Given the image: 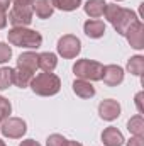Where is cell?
Returning <instances> with one entry per match:
<instances>
[{
	"label": "cell",
	"instance_id": "4",
	"mask_svg": "<svg viewBox=\"0 0 144 146\" xmlns=\"http://www.w3.org/2000/svg\"><path fill=\"white\" fill-rule=\"evenodd\" d=\"M102 70H104V65L93 60H78L73 66L75 75L80 80H87V82L102 80Z\"/></svg>",
	"mask_w": 144,
	"mask_h": 146
},
{
	"label": "cell",
	"instance_id": "23",
	"mask_svg": "<svg viewBox=\"0 0 144 146\" xmlns=\"http://www.w3.org/2000/svg\"><path fill=\"white\" fill-rule=\"evenodd\" d=\"M12 112V106L5 97H0V122H3Z\"/></svg>",
	"mask_w": 144,
	"mask_h": 146
},
{
	"label": "cell",
	"instance_id": "30",
	"mask_svg": "<svg viewBox=\"0 0 144 146\" xmlns=\"http://www.w3.org/2000/svg\"><path fill=\"white\" fill-rule=\"evenodd\" d=\"M7 26V15L3 12H0V29H3Z\"/></svg>",
	"mask_w": 144,
	"mask_h": 146
},
{
	"label": "cell",
	"instance_id": "7",
	"mask_svg": "<svg viewBox=\"0 0 144 146\" xmlns=\"http://www.w3.org/2000/svg\"><path fill=\"white\" fill-rule=\"evenodd\" d=\"M10 24L14 27H26L32 22V9H26V7H12L9 12Z\"/></svg>",
	"mask_w": 144,
	"mask_h": 146
},
{
	"label": "cell",
	"instance_id": "1",
	"mask_svg": "<svg viewBox=\"0 0 144 146\" xmlns=\"http://www.w3.org/2000/svg\"><path fill=\"white\" fill-rule=\"evenodd\" d=\"M104 15H105V19H107L108 22L115 27V31H117L119 34H122V36L126 34V31H127L136 21H139L137 15H136L131 9H122V7H119V5H115V3H107V5H105Z\"/></svg>",
	"mask_w": 144,
	"mask_h": 146
},
{
	"label": "cell",
	"instance_id": "20",
	"mask_svg": "<svg viewBox=\"0 0 144 146\" xmlns=\"http://www.w3.org/2000/svg\"><path fill=\"white\" fill-rule=\"evenodd\" d=\"M14 83V70L5 66L0 68V90H7Z\"/></svg>",
	"mask_w": 144,
	"mask_h": 146
},
{
	"label": "cell",
	"instance_id": "8",
	"mask_svg": "<svg viewBox=\"0 0 144 146\" xmlns=\"http://www.w3.org/2000/svg\"><path fill=\"white\" fill-rule=\"evenodd\" d=\"M124 36L127 37L129 44L134 48V49H143L144 48V26L141 21H136L127 31Z\"/></svg>",
	"mask_w": 144,
	"mask_h": 146
},
{
	"label": "cell",
	"instance_id": "19",
	"mask_svg": "<svg viewBox=\"0 0 144 146\" xmlns=\"http://www.w3.org/2000/svg\"><path fill=\"white\" fill-rule=\"evenodd\" d=\"M32 76H34L32 73L24 72V70L17 68V70H14V83H15L17 87H20V88H26V87H29Z\"/></svg>",
	"mask_w": 144,
	"mask_h": 146
},
{
	"label": "cell",
	"instance_id": "5",
	"mask_svg": "<svg viewBox=\"0 0 144 146\" xmlns=\"http://www.w3.org/2000/svg\"><path fill=\"white\" fill-rule=\"evenodd\" d=\"M80 51H81V42L73 34H66L58 41V53L63 58H68V60L76 58L80 54Z\"/></svg>",
	"mask_w": 144,
	"mask_h": 146
},
{
	"label": "cell",
	"instance_id": "28",
	"mask_svg": "<svg viewBox=\"0 0 144 146\" xmlns=\"http://www.w3.org/2000/svg\"><path fill=\"white\" fill-rule=\"evenodd\" d=\"M12 3V0H0V12L5 14V10L9 9V5Z\"/></svg>",
	"mask_w": 144,
	"mask_h": 146
},
{
	"label": "cell",
	"instance_id": "16",
	"mask_svg": "<svg viewBox=\"0 0 144 146\" xmlns=\"http://www.w3.org/2000/svg\"><path fill=\"white\" fill-rule=\"evenodd\" d=\"M105 0H88L85 3V12L87 15H90L92 19H98L104 15V10H105Z\"/></svg>",
	"mask_w": 144,
	"mask_h": 146
},
{
	"label": "cell",
	"instance_id": "31",
	"mask_svg": "<svg viewBox=\"0 0 144 146\" xmlns=\"http://www.w3.org/2000/svg\"><path fill=\"white\" fill-rule=\"evenodd\" d=\"M141 97H143V94H137V97H136V100H137V107H139V112H143V107H141Z\"/></svg>",
	"mask_w": 144,
	"mask_h": 146
},
{
	"label": "cell",
	"instance_id": "24",
	"mask_svg": "<svg viewBox=\"0 0 144 146\" xmlns=\"http://www.w3.org/2000/svg\"><path fill=\"white\" fill-rule=\"evenodd\" d=\"M48 146H68V139L63 138L61 134H51L46 141Z\"/></svg>",
	"mask_w": 144,
	"mask_h": 146
},
{
	"label": "cell",
	"instance_id": "12",
	"mask_svg": "<svg viewBox=\"0 0 144 146\" xmlns=\"http://www.w3.org/2000/svg\"><path fill=\"white\" fill-rule=\"evenodd\" d=\"M83 29H85L87 36L93 37V39H98V37H102L105 34V24H104V21H98V19L87 21L85 26H83Z\"/></svg>",
	"mask_w": 144,
	"mask_h": 146
},
{
	"label": "cell",
	"instance_id": "11",
	"mask_svg": "<svg viewBox=\"0 0 144 146\" xmlns=\"http://www.w3.org/2000/svg\"><path fill=\"white\" fill-rule=\"evenodd\" d=\"M37 58H39V54L32 53V51L22 53V54L19 56V60H17V68H20V70H24V72H29V73L34 75L36 70L39 68V65H37Z\"/></svg>",
	"mask_w": 144,
	"mask_h": 146
},
{
	"label": "cell",
	"instance_id": "3",
	"mask_svg": "<svg viewBox=\"0 0 144 146\" xmlns=\"http://www.w3.org/2000/svg\"><path fill=\"white\" fill-rule=\"evenodd\" d=\"M9 42L14 44V46H20V48L37 49L42 44V36L37 31H32V29L14 27L12 31H9Z\"/></svg>",
	"mask_w": 144,
	"mask_h": 146
},
{
	"label": "cell",
	"instance_id": "25",
	"mask_svg": "<svg viewBox=\"0 0 144 146\" xmlns=\"http://www.w3.org/2000/svg\"><path fill=\"white\" fill-rule=\"evenodd\" d=\"M10 56H12V49H10V46L5 44V42H0V63L9 61Z\"/></svg>",
	"mask_w": 144,
	"mask_h": 146
},
{
	"label": "cell",
	"instance_id": "14",
	"mask_svg": "<svg viewBox=\"0 0 144 146\" xmlns=\"http://www.w3.org/2000/svg\"><path fill=\"white\" fill-rule=\"evenodd\" d=\"M73 92H75L78 97H81V99H92V97L95 95V87H93L90 82L78 78V80L73 82Z\"/></svg>",
	"mask_w": 144,
	"mask_h": 146
},
{
	"label": "cell",
	"instance_id": "6",
	"mask_svg": "<svg viewBox=\"0 0 144 146\" xmlns=\"http://www.w3.org/2000/svg\"><path fill=\"white\" fill-rule=\"evenodd\" d=\"M2 134L5 138H10V139H19L26 134L27 127H26V122L19 117H7L3 122H2V127H0Z\"/></svg>",
	"mask_w": 144,
	"mask_h": 146
},
{
	"label": "cell",
	"instance_id": "15",
	"mask_svg": "<svg viewBox=\"0 0 144 146\" xmlns=\"http://www.w3.org/2000/svg\"><path fill=\"white\" fill-rule=\"evenodd\" d=\"M32 10L36 12V15L39 17V19H48V17L53 15L54 7H53L51 0H34Z\"/></svg>",
	"mask_w": 144,
	"mask_h": 146
},
{
	"label": "cell",
	"instance_id": "13",
	"mask_svg": "<svg viewBox=\"0 0 144 146\" xmlns=\"http://www.w3.org/2000/svg\"><path fill=\"white\" fill-rule=\"evenodd\" d=\"M102 141L105 146H122L124 145V136L117 127H107L102 133Z\"/></svg>",
	"mask_w": 144,
	"mask_h": 146
},
{
	"label": "cell",
	"instance_id": "18",
	"mask_svg": "<svg viewBox=\"0 0 144 146\" xmlns=\"http://www.w3.org/2000/svg\"><path fill=\"white\" fill-rule=\"evenodd\" d=\"M127 129H129L134 136H143V134H144L143 115H141V114H137V115L131 117V119H129V122H127Z\"/></svg>",
	"mask_w": 144,
	"mask_h": 146
},
{
	"label": "cell",
	"instance_id": "32",
	"mask_svg": "<svg viewBox=\"0 0 144 146\" xmlns=\"http://www.w3.org/2000/svg\"><path fill=\"white\" fill-rule=\"evenodd\" d=\"M68 146H83V145H80V143H76V141H68Z\"/></svg>",
	"mask_w": 144,
	"mask_h": 146
},
{
	"label": "cell",
	"instance_id": "29",
	"mask_svg": "<svg viewBox=\"0 0 144 146\" xmlns=\"http://www.w3.org/2000/svg\"><path fill=\"white\" fill-rule=\"evenodd\" d=\"M20 146H41V145L37 141H34V139H26V141L20 143Z\"/></svg>",
	"mask_w": 144,
	"mask_h": 146
},
{
	"label": "cell",
	"instance_id": "26",
	"mask_svg": "<svg viewBox=\"0 0 144 146\" xmlns=\"http://www.w3.org/2000/svg\"><path fill=\"white\" fill-rule=\"evenodd\" d=\"M12 7H26V9H32L34 0H12Z\"/></svg>",
	"mask_w": 144,
	"mask_h": 146
},
{
	"label": "cell",
	"instance_id": "2",
	"mask_svg": "<svg viewBox=\"0 0 144 146\" xmlns=\"http://www.w3.org/2000/svg\"><path fill=\"white\" fill-rule=\"evenodd\" d=\"M29 87L32 88V92L37 95H42V97H49V95H54L59 92L61 88V80L54 75V73H39L36 76H32Z\"/></svg>",
	"mask_w": 144,
	"mask_h": 146
},
{
	"label": "cell",
	"instance_id": "27",
	"mask_svg": "<svg viewBox=\"0 0 144 146\" xmlns=\"http://www.w3.org/2000/svg\"><path fill=\"white\" fill-rule=\"evenodd\" d=\"M127 146H144L143 136H134V138H131V141L127 143Z\"/></svg>",
	"mask_w": 144,
	"mask_h": 146
},
{
	"label": "cell",
	"instance_id": "22",
	"mask_svg": "<svg viewBox=\"0 0 144 146\" xmlns=\"http://www.w3.org/2000/svg\"><path fill=\"white\" fill-rule=\"evenodd\" d=\"M53 7L59 9V10H75L81 5V0H51Z\"/></svg>",
	"mask_w": 144,
	"mask_h": 146
},
{
	"label": "cell",
	"instance_id": "17",
	"mask_svg": "<svg viewBox=\"0 0 144 146\" xmlns=\"http://www.w3.org/2000/svg\"><path fill=\"white\" fill-rule=\"evenodd\" d=\"M37 65L42 72H48V73H53V70L56 68L58 65V60H56V54L53 53H41L39 58H37Z\"/></svg>",
	"mask_w": 144,
	"mask_h": 146
},
{
	"label": "cell",
	"instance_id": "10",
	"mask_svg": "<svg viewBox=\"0 0 144 146\" xmlns=\"http://www.w3.org/2000/svg\"><path fill=\"white\" fill-rule=\"evenodd\" d=\"M98 114L102 119L105 121H114L120 115V104L117 100H112V99H107L104 102H100L98 106Z\"/></svg>",
	"mask_w": 144,
	"mask_h": 146
},
{
	"label": "cell",
	"instance_id": "21",
	"mask_svg": "<svg viewBox=\"0 0 144 146\" xmlns=\"http://www.w3.org/2000/svg\"><path fill=\"white\" fill-rule=\"evenodd\" d=\"M127 70L132 73V75H143L144 72V58L143 56H132L127 63Z\"/></svg>",
	"mask_w": 144,
	"mask_h": 146
},
{
	"label": "cell",
	"instance_id": "33",
	"mask_svg": "<svg viewBox=\"0 0 144 146\" xmlns=\"http://www.w3.org/2000/svg\"><path fill=\"white\" fill-rule=\"evenodd\" d=\"M0 146H7V145H5V143H3V141H2V139H0Z\"/></svg>",
	"mask_w": 144,
	"mask_h": 146
},
{
	"label": "cell",
	"instance_id": "9",
	"mask_svg": "<svg viewBox=\"0 0 144 146\" xmlns=\"http://www.w3.org/2000/svg\"><path fill=\"white\" fill-rule=\"evenodd\" d=\"M102 80L108 87H117L124 80V70L117 65H107L102 70Z\"/></svg>",
	"mask_w": 144,
	"mask_h": 146
},
{
	"label": "cell",
	"instance_id": "34",
	"mask_svg": "<svg viewBox=\"0 0 144 146\" xmlns=\"http://www.w3.org/2000/svg\"><path fill=\"white\" fill-rule=\"evenodd\" d=\"M115 2H120V0H115Z\"/></svg>",
	"mask_w": 144,
	"mask_h": 146
}]
</instances>
